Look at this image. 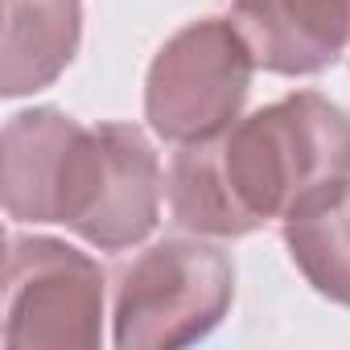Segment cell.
<instances>
[{
    "label": "cell",
    "mask_w": 350,
    "mask_h": 350,
    "mask_svg": "<svg viewBox=\"0 0 350 350\" xmlns=\"http://www.w3.org/2000/svg\"><path fill=\"white\" fill-rule=\"evenodd\" d=\"M346 182L350 111L317 91H293L206 140L178 144L165 202L190 235L239 239Z\"/></svg>",
    "instance_id": "6da1fadb"
},
{
    "label": "cell",
    "mask_w": 350,
    "mask_h": 350,
    "mask_svg": "<svg viewBox=\"0 0 350 350\" xmlns=\"http://www.w3.org/2000/svg\"><path fill=\"white\" fill-rule=\"evenodd\" d=\"M235 264L206 235H169L132 256L111 284V342L120 350H178L223 325Z\"/></svg>",
    "instance_id": "7a4b0ae2"
},
{
    "label": "cell",
    "mask_w": 350,
    "mask_h": 350,
    "mask_svg": "<svg viewBox=\"0 0 350 350\" xmlns=\"http://www.w3.org/2000/svg\"><path fill=\"white\" fill-rule=\"evenodd\" d=\"M256 58L231 17H202L178 29L144 79V120L169 144H190L239 120Z\"/></svg>",
    "instance_id": "3957f363"
},
{
    "label": "cell",
    "mask_w": 350,
    "mask_h": 350,
    "mask_svg": "<svg viewBox=\"0 0 350 350\" xmlns=\"http://www.w3.org/2000/svg\"><path fill=\"white\" fill-rule=\"evenodd\" d=\"M9 350H95L103 342V268L54 235H9L5 325Z\"/></svg>",
    "instance_id": "277c9868"
},
{
    "label": "cell",
    "mask_w": 350,
    "mask_h": 350,
    "mask_svg": "<svg viewBox=\"0 0 350 350\" xmlns=\"http://www.w3.org/2000/svg\"><path fill=\"white\" fill-rule=\"evenodd\" d=\"M95 178L75 235L95 252H128L144 243L161 219V161L136 124H95Z\"/></svg>",
    "instance_id": "5b68a950"
},
{
    "label": "cell",
    "mask_w": 350,
    "mask_h": 350,
    "mask_svg": "<svg viewBox=\"0 0 350 350\" xmlns=\"http://www.w3.org/2000/svg\"><path fill=\"white\" fill-rule=\"evenodd\" d=\"M231 21L268 75H321L350 46V0H235Z\"/></svg>",
    "instance_id": "8992f818"
},
{
    "label": "cell",
    "mask_w": 350,
    "mask_h": 350,
    "mask_svg": "<svg viewBox=\"0 0 350 350\" xmlns=\"http://www.w3.org/2000/svg\"><path fill=\"white\" fill-rule=\"evenodd\" d=\"M83 124L58 107H29L5 124L0 194L13 223H58Z\"/></svg>",
    "instance_id": "52a82bcc"
},
{
    "label": "cell",
    "mask_w": 350,
    "mask_h": 350,
    "mask_svg": "<svg viewBox=\"0 0 350 350\" xmlns=\"http://www.w3.org/2000/svg\"><path fill=\"white\" fill-rule=\"evenodd\" d=\"M83 42V0H5L0 95L21 99L58 83Z\"/></svg>",
    "instance_id": "ba28073f"
},
{
    "label": "cell",
    "mask_w": 350,
    "mask_h": 350,
    "mask_svg": "<svg viewBox=\"0 0 350 350\" xmlns=\"http://www.w3.org/2000/svg\"><path fill=\"white\" fill-rule=\"evenodd\" d=\"M280 231L309 288L350 309V182L293 211Z\"/></svg>",
    "instance_id": "9c48e42d"
}]
</instances>
